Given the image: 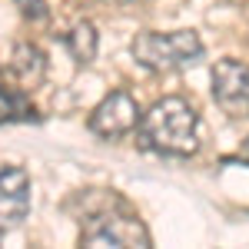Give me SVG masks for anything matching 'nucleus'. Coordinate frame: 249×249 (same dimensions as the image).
<instances>
[{
	"mask_svg": "<svg viewBox=\"0 0 249 249\" xmlns=\"http://www.w3.org/2000/svg\"><path fill=\"white\" fill-rule=\"evenodd\" d=\"M80 246H140L153 243L143 219L113 190H90L80 196Z\"/></svg>",
	"mask_w": 249,
	"mask_h": 249,
	"instance_id": "nucleus-1",
	"label": "nucleus"
},
{
	"mask_svg": "<svg viewBox=\"0 0 249 249\" xmlns=\"http://www.w3.org/2000/svg\"><path fill=\"white\" fill-rule=\"evenodd\" d=\"M136 140L163 156H193L199 150V113L183 96H163L140 116Z\"/></svg>",
	"mask_w": 249,
	"mask_h": 249,
	"instance_id": "nucleus-2",
	"label": "nucleus"
},
{
	"mask_svg": "<svg viewBox=\"0 0 249 249\" xmlns=\"http://www.w3.org/2000/svg\"><path fill=\"white\" fill-rule=\"evenodd\" d=\"M130 50L140 67H146L153 73H173V70H183L203 57V40L196 30H173V34L143 30L133 37Z\"/></svg>",
	"mask_w": 249,
	"mask_h": 249,
	"instance_id": "nucleus-3",
	"label": "nucleus"
},
{
	"mask_svg": "<svg viewBox=\"0 0 249 249\" xmlns=\"http://www.w3.org/2000/svg\"><path fill=\"white\" fill-rule=\"evenodd\" d=\"M213 100L230 120L249 116V67L243 60H219L213 67Z\"/></svg>",
	"mask_w": 249,
	"mask_h": 249,
	"instance_id": "nucleus-4",
	"label": "nucleus"
},
{
	"mask_svg": "<svg viewBox=\"0 0 249 249\" xmlns=\"http://www.w3.org/2000/svg\"><path fill=\"white\" fill-rule=\"evenodd\" d=\"M140 107H136L133 93L126 90H113L93 113H90V130L103 140H116V136H126L140 126Z\"/></svg>",
	"mask_w": 249,
	"mask_h": 249,
	"instance_id": "nucleus-5",
	"label": "nucleus"
},
{
	"mask_svg": "<svg viewBox=\"0 0 249 249\" xmlns=\"http://www.w3.org/2000/svg\"><path fill=\"white\" fill-rule=\"evenodd\" d=\"M30 210V176L20 166H0V236L23 223Z\"/></svg>",
	"mask_w": 249,
	"mask_h": 249,
	"instance_id": "nucleus-6",
	"label": "nucleus"
},
{
	"mask_svg": "<svg viewBox=\"0 0 249 249\" xmlns=\"http://www.w3.org/2000/svg\"><path fill=\"white\" fill-rule=\"evenodd\" d=\"M10 73L23 83V87H37L43 73H47V57L40 53L34 43H17L10 53Z\"/></svg>",
	"mask_w": 249,
	"mask_h": 249,
	"instance_id": "nucleus-7",
	"label": "nucleus"
},
{
	"mask_svg": "<svg viewBox=\"0 0 249 249\" xmlns=\"http://www.w3.org/2000/svg\"><path fill=\"white\" fill-rule=\"evenodd\" d=\"M67 43V50H70V57L77 60V67H87V63H93L96 57V30L90 20H80L77 27L63 37Z\"/></svg>",
	"mask_w": 249,
	"mask_h": 249,
	"instance_id": "nucleus-8",
	"label": "nucleus"
},
{
	"mask_svg": "<svg viewBox=\"0 0 249 249\" xmlns=\"http://www.w3.org/2000/svg\"><path fill=\"white\" fill-rule=\"evenodd\" d=\"M14 3L20 7V14L30 17V20H43L47 17V3H43V0H14Z\"/></svg>",
	"mask_w": 249,
	"mask_h": 249,
	"instance_id": "nucleus-9",
	"label": "nucleus"
},
{
	"mask_svg": "<svg viewBox=\"0 0 249 249\" xmlns=\"http://www.w3.org/2000/svg\"><path fill=\"white\" fill-rule=\"evenodd\" d=\"M14 107H17V96H14V93H3V90H0V123L14 116Z\"/></svg>",
	"mask_w": 249,
	"mask_h": 249,
	"instance_id": "nucleus-10",
	"label": "nucleus"
},
{
	"mask_svg": "<svg viewBox=\"0 0 249 249\" xmlns=\"http://www.w3.org/2000/svg\"><path fill=\"white\" fill-rule=\"evenodd\" d=\"M110 3H116V7H133V3H143V0H110Z\"/></svg>",
	"mask_w": 249,
	"mask_h": 249,
	"instance_id": "nucleus-11",
	"label": "nucleus"
},
{
	"mask_svg": "<svg viewBox=\"0 0 249 249\" xmlns=\"http://www.w3.org/2000/svg\"><path fill=\"white\" fill-rule=\"evenodd\" d=\"M239 160H246V163H249V140L243 143V150H239Z\"/></svg>",
	"mask_w": 249,
	"mask_h": 249,
	"instance_id": "nucleus-12",
	"label": "nucleus"
}]
</instances>
